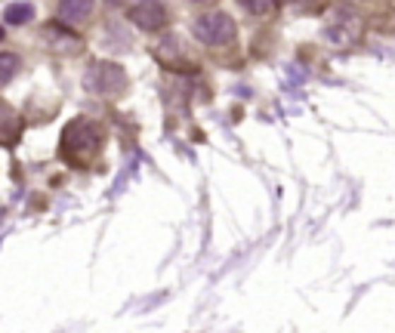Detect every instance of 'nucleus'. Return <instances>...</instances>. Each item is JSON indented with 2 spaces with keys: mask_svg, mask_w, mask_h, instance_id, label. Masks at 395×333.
<instances>
[{
  "mask_svg": "<svg viewBox=\"0 0 395 333\" xmlns=\"http://www.w3.org/2000/svg\"><path fill=\"white\" fill-rule=\"evenodd\" d=\"M105 145V130L102 124H96L93 117H74V121L65 124L62 139H59V158L69 167H90L99 158Z\"/></svg>",
  "mask_w": 395,
  "mask_h": 333,
  "instance_id": "obj_1",
  "label": "nucleus"
},
{
  "mask_svg": "<svg viewBox=\"0 0 395 333\" xmlns=\"http://www.w3.org/2000/svg\"><path fill=\"white\" fill-rule=\"evenodd\" d=\"M365 31V22H361V13L352 10L346 4H337L331 13H327L324 22V37L331 40L334 47H352Z\"/></svg>",
  "mask_w": 395,
  "mask_h": 333,
  "instance_id": "obj_2",
  "label": "nucleus"
},
{
  "mask_svg": "<svg viewBox=\"0 0 395 333\" xmlns=\"http://www.w3.org/2000/svg\"><path fill=\"white\" fill-rule=\"evenodd\" d=\"M191 34L204 47H229L238 37V25L229 13H204L191 22Z\"/></svg>",
  "mask_w": 395,
  "mask_h": 333,
  "instance_id": "obj_3",
  "label": "nucleus"
},
{
  "mask_svg": "<svg viewBox=\"0 0 395 333\" xmlns=\"http://www.w3.org/2000/svg\"><path fill=\"white\" fill-rule=\"evenodd\" d=\"M83 87L93 93V96L117 99L127 90V71L114 62H93L87 68V74H83Z\"/></svg>",
  "mask_w": 395,
  "mask_h": 333,
  "instance_id": "obj_4",
  "label": "nucleus"
},
{
  "mask_svg": "<svg viewBox=\"0 0 395 333\" xmlns=\"http://www.w3.org/2000/svg\"><path fill=\"white\" fill-rule=\"evenodd\" d=\"M130 22L142 31H161L167 22H170V13L161 0H139L130 10Z\"/></svg>",
  "mask_w": 395,
  "mask_h": 333,
  "instance_id": "obj_5",
  "label": "nucleus"
},
{
  "mask_svg": "<svg viewBox=\"0 0 395 333\" xmlns=\"http://www.w3.org/2000/svg\"><path fill=\"white\" fill-rule=\"evenodd\" d=\"M22 133H25L22 115L0 96V145H4V148H16V145L22 142Z\"/></svg>",
  "mask_w": 395,
  "mask_h": 333,
  "instance_id": "obj_6",
  "label": "nucleus"
},
{
  "mask_svg": "<svg viewBox=\"0 0 395 333\" xmlns=\"http://www.w3.org/2000/svg\"><path fill=\"white\" fill-rule=\"evenodd\" d=\"M93 10H96L93 0H59L56 16H59V25H65V28H81V25L90 22Z\"/></svg>",
  "mask_w": 395,
  "mask_h": 333,
  "instance_id": "obj_7",
  "label": "nucleus"
},
{
  "mask_svg": "<svg viewBox=\"0 0 395 333\" xmlns=\"http://www.w3.org/2000/svg\"><path fill=\"white\" fill-rule=\"evenodd\" d=\"M65 25H47L44 28V37L49 40V47L53 49H59V53H78L81 49V40L74 37V34H69V31H62Z\"/></svg>",
  "mask_w": 395,
  "mask_h": 333,
  "instance_id": "obj_8",
  "label": "nucleus"
},
{
  "mask_svg": "<svg viewBox=\"0 0 395 333\" xmlns=\"http://www.w3.org/2000/svg\"><path fill=\"white\" fill-rule=\"evenodd\" d=\"M19 68H22V59L16 53H0V87L10 83L16 74H19Z\"/></svg>",
  "mask_w": 395,
  "mask_h": 333,
  "instance_id": "obj_9",
  "label": "nucleus"
},
{
  "mask_svg": "<svg viewBox=\"0 0 395 333\" xmlns=\"http://www.w3.org/2000/svg\"><path fill=\"white\" fill-rule=\"evenodd\" d=\"M4 19L10 25H25V22L35 19V6L31 4H10L6 6V13H4Z\"/></svg>",
  "mask_w": 395,
  "mask_h": 333,
  "instance_id": "obj_10",
  "label": "nucleus"
},
{
  "mask_svg": "<svg viewBox=\"0 0 395 333\" xmlns=\"http://www.w3.org/2000/svg\"><path fill=\"white\" fill-rule=\"evenodd\" d=\"M238 4L244 6L247 13H254V16H266L269 10H272L275 0H238Z\"/></svg>",
  "mask_w": 395,
  "mask_h": 333,
  "instance_id": "obj_11",
  "label": "nucleus"
},
{
  "mask_svg": "<svg viewBox=\"0 0 395 333\" xmlns=\"http://www.w3.org/2000/svg\"><path fill=\"white\" fill-rule=\"evenodd\" d=\"M189 4H198V6H210V4H216V0H189Z\"/></svg>",
  "mask_w": 395,
  "mask_h": 333,
  "instance_id": "obj_12",
  "label": "nucleus"
},
{
  "mask_svg": "<svg viewBox=\"0 0 395 333\" xmlns=\"http://www.w3.org/2000/svg\"><path fill=\"white\" fill-rule=\"evenodd\" d=\"M0 40H4V28H0Z\"/></svg>",
  "mask_w": 395,
  "mask_h": 333,
  "instance_id": "obj_13",
  "label": "nucleus"
}]
</instances>
